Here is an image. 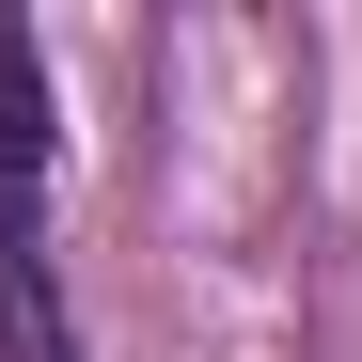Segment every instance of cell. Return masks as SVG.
<instances>
[{
  "label": "cell",
  "mask_w": 362,
  "mask_h": 362,
  "mask_svg": "<svg viewBox=\"0 0 362 362\" xmlns=\"http://www.w3.org/2000/svg\"><path fill=\"white\" fill-rule=\"evenodd\" d=\"M0 362H79L47 268V47L0 16Z\"/></svg>",
  "instance_id": "6da1fadb"
}]
</instances>
